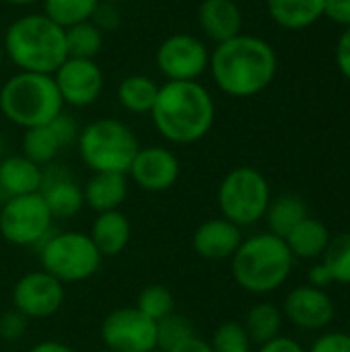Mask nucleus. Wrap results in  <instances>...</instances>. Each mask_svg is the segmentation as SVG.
I'll list each match as a JSON object with an SVG mask.
<instances>
[{"label":"nucleus","mask_w":350,"mask_h":352,"mask_svg":"<svg viewBox=\"0 0 350 352\" xmlns=\"http://www.w3.org/2000/svg\"><path fill=\"white\" fill-rule=\"evenodd\" d=\"M208 68L225 95L248 99L272 85L278 70V56L266 39L239 33L233 39L217 43Z\"/></svg>","instance_id":"obj_1"},{"label":"nucleus","mask_w":350,"mask_h":352,"mask_svg":"<svg viewBox=\"0 0 350 352\" xmlns=\"http://www.w3.org/2000/svg\"><path fill=\"white\" fill-rule=\"evenodd\" d=\"M217 107L210 91L198 80H167L159 87L151 109L157 132L173 144L202 140L215 124Z\"/></svg>","instance_id":"obj_2"},{"label":"nucleus","mask_w":350,"mask_h":352,"mask_svg":"<svg viewBox=\"0 0 350 352\" xmlns=\"http://www.w3.org/2000/svg\"><path fill=\"white\" fill-rule=\"evenodd\" d=\"M4 52L23 72L54 74L68 58L66 35L60 25L41 14L19 16L4 35Z\"/></svg>","instance_id":"obj_3"},{"label":"nucleus","mask_w":350,"mask_h":352,"mask_svg":"<svg viewBox=\"0 0 350 352\" xmlns=\"http://www.w3.org/2000/svg\"><path fill=\"white\" fill-rule=\"evenodd\" d=\"M293 264L295 258L285 239L266 231L241 241L231 258V272L245 293L268 295L289 280Z\"/></svg>","instance_id":"obj_4"},{"label":"nucleus","mask_w":350,"mask_h":352,"mask_svg":"<svg viewBox=\"0 0 350 352\" xmlns=\"http://www.w3.org/2000/svg\"><path fill=\"white\" fill-rule=\"evenodd\" d=\"M64 101L52 74L19 72L0 89V111L25 130L43 126L62 113Z\"/></svg>","instance_id":"obj_5"},{"label":"nucleus","mask_w":350,"mask_h":352,"mask_svg":"<svg viewBox=\"0 0 350 352\" xmlns=\"http://www.w3.org/2000/svg\"><path fill=\"white\" fill-rule=\"evenodd\" d=\"M78 153L95 173H126L138 153V138L120 120H95L78 132Z\"/></svg>","instance_id":"obj_6"},{"label":"nucleus","mask_w":350,"mask_h":352,"mask_svg":"<svg viewBox=\"0 0 350 352\" xmlns=\"http://www.w3.org/2000/svg\"><path fill=\"white\" fill-rule=\"evenodd\" d=\"M272 200L270 184L262 171L250 165L231 169L217 190V202L221 217L237 225L239 229L252 227L264 219Z\"/></svg>","instance_id":"obj_7"},{"label":"nucleus","mask_w":350,"mask_h":352,"mask_svg":"<svg viewBox=\"0 0 350 352\" xmlns=\"http://www.w3.org/2000/svg\"><path fill=\"white\" fill-rule=\"evenodd\" d=\"M101 262L103 256L91 241L89 233L83 231L52 233L39 245L41 270L58 278L62 285L89 280L99 272Z\"/></svg>","instance_id":"obj_8"},{"label":"nucleus","mask_w":350,"mask_h":352,"mask_svg":"<svg viewBox=\"0 0 350 352\" xmlns=\"http://www.w3.org/2000/svg\"><path fill=\"white\" fill-rule=\"evenodd\" d=\"M54 227V217L41 194L6 198L0 208V235L17 248H39Z\"/></svg>","instance_id":"obj_9"},{"label":"nucleus","mask_w":350,"mask_h":352,"mask_svg":"<svg viewBox=\"0 0 350 352\" xmlns=\"http://www.w3.org/2000/svg\"><path fill=\"white\" fill-rule=\"evenodd\" d=\"M101 340L113 352H149L157 349V322L136 307H120L101 324Z\"/></svg>","instance_id":"obj_10"},{"label":"nucleus","mask_w":350,"mask_h":352,"mask_svg":"<svg viewBox=\"0 0 350 352\" xmlns=\"http://www.w3.org/2000/svg\"><path fill=\"white\" fill-rule=\"evenodd\" d=\"M66 299V287L47 274L45 270H35L17 280L12 287V309L27 320H45L60 311Z\"/></svg>","instance_id":"obj_11"},{"label":"nucleus","mask_w":350,"mask_h":352,"mask_svg":"<svg viewBox=\"0 0 350 352\" xmlns=\"http://www.w3.org/2000/svg\"><path fill=\"white\" fill-rule=\"evenodd\" d=\"M155 60L167 80H196L206 72L210 52L202 39L188 33H175L157 47Z\"/></svg>","instance_id":"obj_12"},{"label":"nucleus","mask_w":350,"mask_h":352,"mask_svg":"<svg viewBox=\"0 0 350 352\" xmlns=\"http://www.w3.org/2000/svg\"><path fill=\"white\" fill-rule=\"evenodd\" d=\"M64 105L87 107L93 105L103 91V72L95 60L66 58L52 74Z\"/></svg>","instance_id":"obj_13"},{"label":"nucleus","mask_w":350,"mask_h":352,"mask_svg":"<svg viewBox=\"0 0 350 352\" xmlns=\"http://www.w3.org/2000/svg\"><path fill=\"white\" fill-rule=\"evenodd\" d=\"M283 318L289 320L295 328L307 332H320L328 328L336 316L334 301L324 289L311 285L295 287L283 303Z\"/></svg>","instance_id":"obj_14"},{"label":"nucleus","mask_w":350,"mask_h":352,"mask_svg":"<svg viewBox=\"0 0 350 352\" xmlns=\"http://www.w3.org/2000/svg\"><path fill=\"white\" fill-rule=\"evenodd\" d=\"M78 132L80 130H78L76 122L70 116L60 113L43 126L25 130L23 155L27 159H31L33 163H37L39 167L50 165L60 155L62 148H66L78 140Z\"/></svg>","instance_id":"obj_15"},{"label":"nucleus","mask_w":350,"mask_h":352,"mask_svg":"<svg viewBox=\"0 0 350 352\" xmlns=\"http://www.w3.org/2000/svg\"><path fill=\"white\" fill-rule=\"evenodd\" d=\"M179 159L165 146H146L138 148L128 175L144 192H167L179 179Z\"/></svg>","instance_id":"obj_16"},{"label":"nucleus","mask_w":350,"mask_h":352,"mask_svg":"<svg viewBox=\"0 0 350 352\" xmlns=\"http://www.w3.org/2000/svg\"><path fill=\"white\" fill-rule=\"evenodd\" d=\"M243 235L237 225L231 221L217 217L204 221L192 235L194 252L204 260H231L237 248L241 245Z\"/></svg>","instance_id":"obj_17"},{"label":"nucleus","mask_w":350,"mask_h":352,"mask_svg":"<svg viewBox=\"0 0 350 352\" xmlns=\"http://www.w3.org/2000/svg\"><path fill=\"white\" fill-rule=\"evenodd\" d=\"M39 194L45 200L54 221L56 219H72L85 206L83 188L62 167H52V169L43 171Z\"/></svg>","instance_id":"obj_18"},{"label":"nucleus","mask_w":350,"mask_h":352,"mask_svg":"<svg viewBox=\"0 0 350 352\" xmlns=\"http://www.w3.org/2000/svg\"><path fill=\"white\" fill-rule=\"evenodd\" d=\"M200 29L215 43H223L241 33L243 14L235 0H202L198 8Z\"/></svg>","instance_id":"obj_19"},{"label":"nucleus","mask_w":350,"mask_h":352,"mask_svg":"<svg viewBox=\"0 0 350 352\" xmlns=\"http://www.w3.org/2000/svg\"><path fill=\"white\" fill-rule=\"evenodd\" d=\"M89 237L103 258H113L122 254L130 243L132 237L130 219L122 210L99 212L91 225Z\"/></svg>","instance_id":"obj_20"},{"label":"nucleus","mask_w":350,"mask_h":352,"mask_svg":"<svg viewBox=\"0 0 350 352\" xmlns=\"http://www.w3.org/2000/svg\"><path fill=\"white\" fill-rule=\"evenodd\" d=\"M41 179L43 169L25 155H12L0 161V190L6 198L37 194Z\"/></svg>","instance_id":"obj_21"},{"label":"nucleus","mask_w":350,"mask_h":352,"mask_svg":"<svg viewBox=\"0 0 350 352\" xmlns=\"http://www.w3.org/2000/svg\"><path fill=\"white\" fill-rule=\"evenodd\" d=\"M85 204L99 212L120 210L128 196L126 173H93V177L83 188Z\"/></svg>","instance_id":"obj_22"},{"label":"nucleus","mask_w":350,"mask_h":352,"mask_svg":"<svg viewBox=\"0 0 350 352\" xmlns=\"http://www.w3.org/2000/svg\"><path fill=\"white\" fill-rule=\"evenodd\" d=\"M326 0H266L270 19L287 31H303L324 16Z\"/></svg>","instance_id":"obj_23"},{"label":"nucleus","mask_w":350,"mask_h":352,"mask_svg":"<svg viewBox=\"0 0 350 352\" xmlns=\"http://www.w3.org/2000/svg\"><path fill=\"white\" fill-rule=\"evenodd\" d=\"M330 239L328 227L322 221L307 217L285 237V243L295 260H318L324 256Z\"/></svg>","instance_id":"obj_24"},{"label":"nucleus","mask_w":350,"mask_h":352,"mask_svg":"<svg viewBox=\"0 0 350 352\" xmlns=\"http://www.w3.org/2000/svg\"><path fill=\"white\" fill-rule=\"evenodd\" d=\"M307 217L309 214H307L305 200L295 194H283V196L270 200L268 210L264 214V219L268 223V233L283 237V239Z\"/></svg>","instance_id":"obj_25"},{"label":"nucleus","mask_w":350,"mask_h":352,"mask_svg":"<svg viewBox=\"0 0 350 352\" xmlns=\"http://www.w3.org/2000/svg\"><path fill=\"white\" fill-rule=\"evenodd\" d=\"M283 322H285V318H283L281 307H276L274 303L262 301V303H256L254 307H250V311L245 314L243 328H245L252 344L260 346V344H266L272 338L281 336Z\"/></svg>","instance_id":"obj_26"},{"label":"nucleus","mask_w":350,"mask_h":352,"mask_svg":"<svg viewBox=\"0 0 350 352\" xmlns=\"http://www.w3.org/2000/svg\"><path fill=\"white\" fill-rule=\"evenodd\" d=\"M159 95V87L144 74H130L118 87V99L132 113H151Z\"/></svg>","instance_id":"obj_27"},{"label":"nucleus","mask_w":350,"mask_h":352,"mask_svg":"<svg viewBox=\"0 0 350 352\" xmlns=\"http://www.w3.org/2000/svg\"><path fill=\"white\" fill-rule=\"evenodd\" d=\"M64 35H66L68 58L95 60V56L103 47V31L93 21H85V23H76L72 27H66Z\"/></svg>","instance_id":"obj_28"},{"label":"nucleus","mask_w":350,"mask_h":352,"mask_svg":"<svg viewBox=\"0 0 350 352\" xmlns=\"http://www.w3.org/2000/svg\"><path fill=\"white\" fill-rule=\"evenodd\" d=\"M99 0H43V14L62 29L91 21Z\"/></svg>","instance_id":"obj_29"},{"label":"nucleus","mask_w":350,"mask_h":352,"mask_svg":"<svg viewBox=\"0 0 350 352\" xmlns=\"http://www.w3.org/2000/svg\"><path fill=\"white\" fill-rule=\"evenodd\" d=\"M322 264L338 285H350V233H340L330 239Z\"/></svg>","instance_id":"obj_30"},{"label":"nucleus","mask_w":350,"mask_h":352,"mask_svg":"<svg viewBox=\"0 0 350 352\" xmlns=\"http://www.w3.org/2000/svg\"><path fill=\"white\" fill-rule=\"evenodd\" d=\"M138 311H142L146 318H151L153 322H159L163 318H167L169 314H173L175 301L173 295L167 287L163 285H149L140 291L136 305Z\"/></svg>","instance_id":"obj_31"},{"label":"nucleus","mask_w":350,"mask_h":352,"mask_svg":"<svg viewBox=\"0 0 350 352\" xmlns=\"http://www.w3.org/2000/svg\"><path fill=\"white\" fill-rule=\"evenodd\" d=\"M194 326L188 318L179 314H169L167 318L157 322V349L163 352L171 351L186 338L194 336Z\"/></svg>","instance_id":"obj_32"},{"label":"nucleus","mask_w":350,"mask_h":352,"mask_svg":"<svg viewBox=\"0 0 350 352\" xmlns=\"http://www.w3.org/2000/svg\"><path fill=\"white\" fill-rule=\"evenodd\" d=\"M210 346L215 352H254L252 351L254 344H252L243 324H239V322L221 324L210 338Z\"/></svg>","instance_id":"obj_33"},{"label":"nucleus","mask_w":350,"mask_h":352,"mask_svg":"<svg viewBox=\"0 0 350 352\" xmlns=\"http://www.w3.org/2000/svg\"><path fill=\"white\" fill-rule=\"evenodd\" d=\"M27 318H23L19 311H8L0 318V338L6 342H17L27 332Z\"/></svg>","instance_id":"obj_34"},{"label":"nucleus","mask_w":350,"mask_h":352,"mask_svg":"<svg viewBox=\"0 0 350 352\" xmlns=\"http://www.w3.org/2000/svg\"><path fill=\"white\" fill-rule=\"evenodd\" d=\"M307 352H350V336L347 332H328L320 336Z\"/></svg>","instance_id":"obj_35"},{"label":"nucleus","mask_w":350,"mask_h":352,"mask_svg":"<svg viewBox=\"0 0 350 352\" xmlns=\"http://www.w3.org/2000/svg\"><path fill=\"white\" fill-rule=\"evenodd\" d=\"M91 21L101 29V31H111L120 25V12L116 8V4H109V2H101L97 4Z\"/></svg>","instance_id":"obj_36"},{"label":"nucleus","mask_w":350,"mask_h":352,"mask_svg":"<svg viewBox=\"0 0 350 352\" xmlns=\"http://www.w3.org/2000/svg\"><path fill=\"white\" fill-rule=\"evenodd\" d=\"M324 16L342 29L350 27V0H326Z\"/></svg>","instance_id":"obj_37"},{"label":"nucleus","mask_w":350,"mask_h":352,"mask_svg":"<svg viewBox=\"0 0 350 352\" xmlns=\"http://www.w3.org/2000/svg\"><path fill=\"white\" fill-rule=\"evenodd\" d=\"M334 58H336L338 72L350 82V27L342 29V33H340V37L336 41Z\"/></svg>","instance_id":"obj_38"},{"label":"nucleus","mask_w":350,"mask_h":352,"mask_svg":"<svg viewBox=\"0 0 350 352\" xmlns=\"http://www.w3.org/2000/svg\"><path fill=\"white\" fill-rule=\"evenodd\" d=\"M258 352H307L295 338L289 336H276L266 344H260Z\"/></svg>","instance_id":"obj_39"},{"label":"nucleus","mask_w":350,"mask_h":352,"mask_svg":"<svg viewBox=\"0 0 350 352\" xmlns=\"http://www.w3.org/2000/svg\"><path fill=\"white\" fill-rule=\"evenodd\" d=\"M307 285H311V287H316V289H324V291H326V287L334 285V280H332V276H330L328 268H326L322 262H318V264H314V266L309 268Z\"/></svg>","instance_id":"obj_40"},{"label":"nucleus","mask_w":350,"mask_h":352,"mask_svg":"<svg viewBox=\"0 0 350 352\" xmlns=\"http://www.w3.org/2000/svg\"><path fill=\"white\" fill-rule=\"evenodd\" d=\"M167 352H215L212 351V346H210V342L208 340H204V338H200V336H190V338H186L184 342H179L177 346H173L171 351Z\"/></svg>","instance_id":"obj_41"},{"label":"nucleus","mask_w":350,"mask_h":352,"mask_svg":"<svg viewBox=\"0 0 350 352\" xmlns=\"http://www.w3.org/2000/svg\"><path fill=\"white\" fill-rule=\"evenodd\" d=\"M29 352H74L68 344L64 342H58V340H43V342H37L35 346H31Z\"/></svg>","instance_id":"obj_42"},{"label":"nucleus","mask_w":350,"mask_h":352,"mask_svg":"<svg viewBox=\"0 0 350 352\" xmlns=\"http://www.w3.org/2000/svg\"><path fill=\"white\" fill-rule=\"evenodd\" d=\"M2 2H6V4H14V6H27V4L37 2V0H2Z\"/></svg>","instance_id":"obj_43"},{"label":"nucleus","mask_w":350,"mask_h":352,"mask_svg":"<svg viewBox=\"0 0 350 352\" xmlns=\"http://www.w3.org/2000/svg\"><path fill=\"white\" fill-rule=\"evenodd\" d=\"M101 2H109V4H120V2H124V0H101Z\"/></svg>","instance_id":"obj_44"},{"label":"nucleus","mask_w":350,"mask_h":352,"mask_svg":"<svg viewBox=\"0 0 350 352\" xmlns=\"http://www.w3.org/2000/svg\"><path fill=\"white\" fill-rule=\"evenodd\" d=\"M2 56H4V47L0 45V64H2Z\"/></svg>","instance_id":"obj_45"},{"label":"nucleus","mask_w":350,"mask_h":352,"mask_svg":"<svg viewBox=\"0 0 350 352\" xmlns=\"http://www.w3.org/2000/svg\"><path fill=\"white\" fill-rule=\"evenodd\" d=\"M2 148H4V146H2V136H0V155H2Z\"/></svg>","instance_id":"obj_46"},{"label":"nucleus","mask_w":350,"mask_h":352,"mask_svg":"<svg viewBox=\"0 0 350 352\" xmlns=\"http://www.w3.org/2000/svg\"><path fill=\"white\" fill-rule=\"evenodd\" d=\"M97 352H113V351H109V349H101V351H97Z\"/></svg>","instance_id":"obj_47"},{"label":"nucleus","mask_w":350,"mask_h":352,"mask_svg":"<svg viewBox=\"0 0 350 352\" xmlns=\"http://www.w3.org/2000/svg\"><path fill=\"white\" fill-rule=\"evenodd\" d=\"M149 352H163V351H159V349H155V351H149Z\"/></svg>","instance_id":"obj_48"},{"label":"nucleus","mask_w":350,"mask_h":352,"mask_svg":"<svg viewBox=\"0 0 350 352\" xmlns=\"http://www.w3.org/2000/svg\"><path fill=\"white\" fill-rule=\"evenodd\" d=\"M347 334H349V336H350V322H349V332H347Z\"/></svg>","instance_id":"obj_49"}]
</instances>
